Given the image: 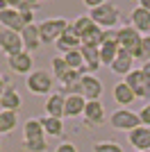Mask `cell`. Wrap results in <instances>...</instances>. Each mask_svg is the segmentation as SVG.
I'll use <instances>...</instances> for the list:
<instances>
[{
	"mask_svg": "<svg viewBox=\"0 0 150 152\" xmlns=\"http://www.w3.org/2000/svg\"><path fill=\"white\" fill-rule=\"evenodd\" d=\"M5 86H7V80H5V77H2V75H0V91L5 89Z\"/></svg>",
	"mask_w": 150,
	"mask_h": 152,
	"instance_id": "d590c367",
	"label": "cell"
},
{
	"mask_svg": "<svg viewBox=\"0 0 150 152\" xmlns=\"http://www.w3.org/2000/svg\"><path fill=\"white\" fill-rule=\"evenodd\" d=\"M87 100L82 95H66V109H64V118H80L84 116Z\"/></svg>",
	"mask_w": 150,
	"mask_h": 152,
	"instance_id": "ac0fdd59",
	"label": "cell"
},
{
	"mask_svg": "<svg viewBox=\"0 0 150 152\" xmlns=\"http://www.w3.org/2000/svg\"><path fill=\"white\" fill-rule=\"evenodd\" d=\"M32 55L30 52H21V55H14V57H7V66L12 73L16 75H30L32 73Z\"/></svg>",
	"mask_w": 150,
	"mask_h": 152,
	"instance_id": "5bb4252c",
	"label": "cell"
},
{
	"mask_svg": "<svg viewBox=\"0 0 150 152\" xmlns=\"http://www.w3.org/2000/svg\"><path fill=\"white\" fill-rule=\"evenodd\" d=\"M84 125L87 127H100L105 125V107L100 100H91L87 102V109H84Z\"/></svg>",
	"mask_w": 150,
	"mask_h": 152,
	"instance_id": "9c48e42d",
	"label": "cell"
},
{
	"mask_svg": "<svg viewBox=\"0 0 150 152\" xmlns=\"http://www.w3.org/2000/svg\"><path fill=\"white\" fill-rule=\"evenodd\" d=\"M80 95L87 102L100 100V95H102V82H100L96 75H91V73L82 75V80H80Z\"/></svg>",
	"mask_w": 150,
	"mask_h": 152,
	"instance_id": "ba28073f",
	"label": "cell"
},
{
	"mask_svg": "<svg viewBox=\"0 0 150 152\" xmlns=\"http://www.w3.org/2000/svg\"><path fill=\"white\" fill-rule=\"evenodd\" d=\"M118 43H102L100 45V61H102V66H109L112 68V64L116 61V57H118Z\"/></svg>",
	"mask_w": 150,
	"mask_h": 152,
	"instance_id": "cb8c5ba5",
	"label": "cell"
},
{
	"mask_svg": "<svg viewBox=\"0 0 150 152\" xmlns=\"http://www.w3.org/2000/svg\"><path fill=\"white\" fill-rule=\"evenodd\" d=\"M125 82H127V86L134 91L137 100L139 98H141V100H150V80L143 75L141 68H134L130 75L125 77Z\"/></svg>",
	"mask_w": 150,
	"mask_h": 152,
	"instance_id": "52a82bcc",
	"label": "cell"
},
{
	"mask_svg": "<svg viewBox=\"0 0 150 152\" xmlns=\"http://www.w3.org/2000/svg\"><path fill=\"white\" fill-rule=\"evenodd\" d=\"M73 27H75V32H77V34H80V39L84 37V34H87V32H91L96 27V23L93 20H91V16H77V18L73 20Z\"/></svg>",
	"mask_w": 150,
	"mask_h": 152,
	"instance_id": "f1b7e54d",
	"label": "cell"
},
{
	"mask_svg": "<svg viewBox=\"0 0 150 152\" xmlns=\"http://www.w3.org/2000/svg\"><path fill=\"white\" fill-rule=\"evenodd\" d=\"M64 59H66V64H68L71 70H80L82 75H87V64H84V57H82L80 50H73V52H66L64 55Z\"/></svg>",
	"mask_w": 150,
	"mask_h": 152,
	"instance_id": "d4e9b609",
	"label": "cell"
},
{
	"mask_svg": "<svg viewBox=\"0 0 150 152\" xmlns=\"http://www.w3.org/2000/svg\"><path fill=\"white\" fill-rule=\"evenodd\" d=\"M55 152H80V150H77V148L71 143V141H64V143H59V145H57Z\"/></svg>",
	"mask_w": 150,
	"mask_h": 152,
	"instance_id": "836d02e7",
	"label": "cell"
},
{
	"mask_svg": "<svg viewBox=\"0 0 150 152\" xmlns=\"http://www.w3.org/2000/svg\"><path fill=\"white\" fill-rule=\"evenodd\" d=\"M0 98H2V91H0Z\"/></svg>",
	"mask_w": 150,
	"mask_h": 152,
	"instance_id": "8d00e7d4",
	"label": "cell"
},
{
	"mask_svg": "<svg viewBox=\"0 0 150 152\" xmlns=\"http://www.w3.org/2000/svg\"><path fill=\"white\" fill-rule=\"evenodd\" d=\"M139 118H141V125L150 127V102L141 107V111H139Z\"/></svg>",
	"mask_w": 150,
	"mask_h": 152,
	"instance_id": "d6a6232c",
	"label": "cell"
},
{
	"mask_svg": "<svg viewBox=\"0 0 150 152\" xmlns=\"http://www.w3.org/2000/svg\"><path fill=\"white\" fill-rule=\"evenodd\" d=\"M109 123H112L114 129L127 132V134H130L132 129L141 127V118H139V114H134V111H130V109H116V111L109 116Z\"/></svg>",
	"mask_w": 150,
	"mask_h": 152,
	"instance_id": "5b68a950",
	"label": "cell"
},
{
	"mask_svg": "<svg viewBox=\"0 0 150 152\" xmlns=\"http://www.w3.org/2000/svg\"><path fill=\"white\" fill-rule=\"evenodd\" d=\"M25 84H27V89H30L34 95H52L55 77L50 75L48 70H41V68H39V70H32L30 75H27Z\"/></svg>",
	"mask_w": 150,
	"mask_h": 152,
	"instance_id": "3957f363",
	"label": "cell"
},
{
	"mask_svg": "<svg viewBox=\"0 0 150 152\" xmlns=\"http://www.w3.org/2000/svg\"><path fill=\"white\" fill-rule=\"evenodd\" d=\"M141 41H143V34L137 32L132 25L118 27V48L121 50H127L132 57H137L139 50H141Z\"/></svg>",
	"mask_w": 150,
	"mask_h": 152,
	"instance_id": "277c9868",
	"label": "cell"
},
{
	"mask_svg": "<svg viewBox=\"0 0 150 152\" xmlns=\"http://www.w3.org/2000/svg\"><path fill=\"white\" fill-rule=\"evenodd\" d=\"M141 70H143V75L150 80V61H148V64H143V66H141Z\"/></svg>",
	"mask_w": 150,
	"mask_h": 152,
	"instance_id": "e575fe53",
	"label": "cell"
},
{
	"mask_svg": "<svg viewBox=\"0 0 150 152\" xmlns=\"http://www.w3.org/2000/svg\"><path fill=\"white\" fill-rule=\"evenodd\" d=\"M23 150L25 152H46L48 150V141H46V136H39V139H23Z\"/></svg>",
	"mask_w": 150,
	"mask_h": 152,
	"instance_id": "83f0119b",
	"label": "cell"
},
{
	"mask_svg": "<svg viewBox=\"0 0 150 152\" xmlns=\"http://www.w3.org/2000/svg\"><path fill=\"white\" fill-rule=\"evenodd\" d=\"M114 100L121 104V109H130V104L134 100H137V95H134V91L127 86V82H118L116 86H114Z\"/></svg>",
	"mask_w": 150,
	"mask_h": 152,
	"instance_id": "ffe728a7",
	"label": "cell"
},
{
	"mask_svg": "<svg viewBox=\"0 0 150 152\" xmlns=\"http://www.w3.org/2000/svg\"><path fill=\"white\" fill-rule=\"evenodd\" d=\"M0 25H2V30H12V32H23L25 30V23L23 18H21V12L18 9H5V12H0Z\"/></svg>",
	"mask_w": 150,
	"mask_h": 152,
	"instance_id": "9a60e30c",
	"label": "cell"
},
{
	"mask_svg": "<svg viewBox=\"0 0 150 152\" xmlns=\"http://www.w3.org/2000/svg\"><path fill=\"white\" fill-rule=\"evenodd\" d=\"M82 57H84V64H87V70L91 75H96V70H100L102 61H100V48H89V45H82L80 48Z\"/></svg>",
	"mask_w": 150,
	"mask_h": 152,
	"instance_id": "44dd1931",
	"label": "cell"
},
{
	"mask_svg": "<svg viewBox=\"0 0 150 152\" xmlns=\"http://www.w3.org/2000/svg\"><path fill=\"white\" fill-rule=\"evenodd\" d=\"M50 66H52V77H57V80H62L66 73H71V68H68V64H66L64 57H52L50 59Z\"/></svg>",
	"mask_w": 150,
	"mask_h": 152,
	"instance_id": "f546056e",
	"label": "cell"
},
{
	"mask_svg": "<svg viewBox=\"0 0 150 152\" xmlns=\"http://www.w3.org/2000/svg\"><path fill=\"white\" fill-rule=\"evenodd\" d=\"M127 141L134 148V152H150V127L141 125L137 129H132L127 134Z\"/></svg>",
	"mask_w": 150,
	"mask_h": 152,
	"instance_id": "8fae6325",
	"label": "cell"
},
{
	"mask_svg": "<svg viewBox=\"0 0 150 152\" xmlns=\"http://www.w3.org/2000/svg\"><path fill=\"white\" fill-rule=\"evenodd\" d=\"M18 125V116L14 111H0V134H9Z\"/></svg>",
	"mask_w": 150,
	"mask_h": 152,
	"instance_id": "4316f807",
	"label": "cell"
},
{
	"mask_svg": "<svg viewBox=\"0 0 150 152\" xmlns=\"http://www.w3.org/2000/svg\"><path fill=\"white\" fill-rule=\"evenodd\" d=\"M127 25H132L137 32H141L143 37H148L150 34V12L148 9H143V7H134L130 12V18H127Z\"/></svg>",
	"mask_w": 150,
	"mask_h": 152,
	"instance_id": "30bf717a",
	"label": "cell"
},
{
	"mask_svg": "<svg viewBox=\"0 0 150 152\" xmlns=\"http://www.w3.org/2000/svg\"><path fill=\"white\" fill-rule=\"evenodd\" d=\"M23 107V98L16 89H14L12 84H7L5 89H2V98H0V111H18Z\"/></svg>",
	"mask_w": 150,
	"mask_h": 152,
	"instance_id": "7c38bea8",
	"label": "cell"
},
{
	"mask_svg": "<svg viewBox=\"0 0 150 152\" xmlns=\"http://www.w3.org/2000/svg\"><path fill=\"white\" fill-rule=\"evenodd\" d=\"M39 136H46V132L41 125V118L34 116V118L23 123V139H39Z\"/></svg>",
	"mask_w": 150,
	"mask_h": 152,
	"instance_id": "603a6c76",
	"label": "cell"
},
{
	"mask_svg": "<svg viewBox=\"0 0 150 152\" xmlns=\"http://www.w3.org/2000/svg\"><path fill=\"white\" fill-rule=\"evenodd\" d=\"M89 16H91V20H93L98 27H102V30H114L121 20L118 7L114 5V2H109V0H102L98 7L89 9Z\"/></svg>",
	"mask_w": 150,
	"mask_h": 152,
	"instance_id": "6da1fadb",
	"label": "cell"
},
{
	"mask_svg": "<svg viewBox=\"0 0 150 152\" xmlns=\"http://www.w3.org/2000/svg\"><path fill=\"white\" fill-rule=\"evenodd\" d=\"M68 20L66 18H46L39 23V34H41V43H57V39L68 30Z\"/></svg>",
	"mask_w": 150,
	"mask_h": 152,
	"instance_id": "7a4b0ae2",
	"label": "cell"
},
{
	"mask_svg": "<svg viewBox=\"0 0 150 152\" xmlns=\"http://www.w3.org/2000/svg\"><path fill=\"white\" fill-rule=\"evenodd\" d=\"M64 109H66V95L64 93H52L46 100V116L62 118L64 121Z\"/></svg>",
	"mask_w": 150,
	"mask_h": 152,
	"instance_id": "2e32d148",
	"label": "cell"
},
{
	"mask_svg": "<svg viewBox=\"0 0 150 152\" xmlns=\"http://www.w3.org/2000/svg\"><path fill=\"white\" fill-rule=\"evenodd\" d=\"M0 52H5L7 57H14V55L25 52L23 37H21L18 32H12V30H0Z\"/></svg>",
	"mask_w": 150,
	"mask_h": 152,
	"instance_id": "8992f818",
	"label": "cell"
},
{
	"mask_svg": "<svg viewBox=\"0 0 150 152\" xmlns=\"http://www.w3.org/2000/svg\"><path fill=\"white\" fill-rule=\"evenodd\" d=\"M102 39H105V30L96 25L91 32H87L82 37V45H89V48H100L102 45Z\"/></svg>",
	"mask_w": 150,
	"mask_h": 152,
	"instance_id": "484cf974",
	"label": "cell"
},
{
	"mask_svg": "<svg viewBox=\"0 0 150 152\" xmlns=\"http://www.w3.org/2000/svg\"><path fill=\"white\" fill-rule=\"evenodd\" d=\"M134 61H139L141 66L150 61V34L143 37V41H141V50H139V55L134 57Z\"/></svg>",
	"mask_w": 150,
	"mask_h": 152,
	"instance_id": "1f68e13d",
	"label": "cell"
},
{
	"mask_svg": "<svg viewBox=\"0 0 150 152\" xmlns=\"http://www.w3.org/2000/svg\"><path fill=\"white\" fill-rule=\"evenodd\" d=\"M82 48V39H80V34L75 32V27H73V23L68 25V30L64 32L62 37L57 39V50H62L64 55L66 52H73V50H80Z\"/></svg>",
	"mask_w": 150,
	"mask_h": 152,
	"instance_id": "4fadbf2b",
	"label": "cell"
},
{
	"mask_svg": "<svg viewBox=\"0 0 150 152\" xmlns=\"http://www.w3.org/2000/svg\"><path fill=\"white\" fill-rule=\"evenodd\" d=\"M93 152H123V145L116 141H96Z\"/></svg>",
	"mask_w": 150,
	"mask_h": 152,
	"instance_id": "4dcf8cb0",
	"label": "cell"
},
{
	"mask_svg": "<svg viewBox=\"0 0 150 152\" xmlns=\"http://www.w3.org/2000/svg\"><path fill=\"white\" fill-rule=\"evenodd\" d=\"M112 70L116 75H121V77H127L132 70H134V57H132L127 50H121L118 57H116V61L112 64Z\"/></svg>",
	"mask_w": 150,
	"mask_h": 152,
	"instance_id": "d6986e66",
	"label": "cell"
},
{
	"mask_svg": "<svg viewBox=\"0 0 150 152\" xmlns=\"http://www.w3.org/2000/svg\"><path fill=\"white\" fill-rule=\"evenodd\" d=\"M21 37H23V45H25V52H37L41 48V34H39V25H27L23 32H21Z\"/></svg>",
	"mask_w": 150,
	"mask_h": 152,
	"instance_id": "e0dca14e",
	"label": "cell"
},
{
	"mask_svg": "<svg viewBox=\"0 0 150 152\" xmlns=\"http://www.w3.org/2000/svg\"><path fill=\"white\" fill-rule=\"evenodd\" d=\"M39 118H41L46 136H62L64 134V121L62 118H52V116H39Z\"/></svg>",
	"mask_w": 150,
	"mask_h": 152,
	"instance_id": "7402d4cb",
	"label": "cell"
}]
</instances>
